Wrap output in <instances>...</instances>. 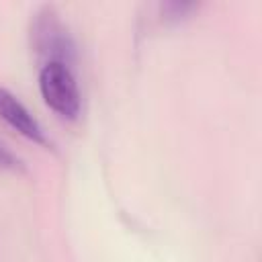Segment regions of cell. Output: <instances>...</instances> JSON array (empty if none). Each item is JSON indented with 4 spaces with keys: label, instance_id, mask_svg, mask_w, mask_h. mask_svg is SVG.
<instances>
[{
    "label": "cell",
    "instance_id": "4",
    "mask_svg": "<svg viewBox=\"0 0 262 262\" xmlns=\"http://www.w3.org/2000/svg\"><path fill=\"white\" fill-rule=\"evenodd\" d=\"M23 162L0 141V170H20Z\"/></svg>",
    "mask_w": 262,
    "mask_h": 262
},
{
    "label": "cell",
    "instance_id": "3",
    "mask_svg": "<svg viewBox=\"0 0 262 262\" xmlns=\"http://www.w3.org/2000/svg\"><path fill=\"white\" fill-rule=\"evenodd\" d=\"M0 117L10 127H14L20 135H25V137H29L37 143H47L39 121L31 115V111L10 90H6L2 86H0Z\"/></svg>",
    "mask_w": 262,
    "mask_h": 262
},
{
    "label": "cell",
    "instance_id": "2",
    "mask_svg": "<svg viewBox=\"0 0 262 262\" xmlns=\"http://www.w3.org/2000/svg\"><path fill=\"white\" fill-rule=\"evenodd\" d=\"M33 37L39 53L47 55L49 61H61L68 63V59L74 55V43L53 8L45 6L33 25Z\"/></svg>",
    "mask_w": 262,
    "mask_h": 262
},
{
    "label": "cell",
    "instance_id": "1",
    "mask_svg": "<svg viewBox=\"0 0 262 262\" xmlns=\"http://www.w3.org/2000/svg\"><path fill=\"white\" fill-rule=\"evenodd\" d=\"M39 90L49 108L74 119L80 111V90L68 63L47 61L39 72Z\"/></svg>",
    "mask_w": 262,
    "mask_h": 262
}]
</instances>
